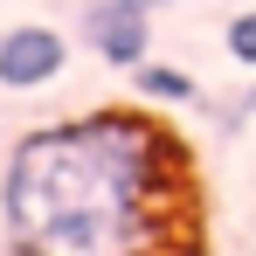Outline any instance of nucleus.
<instances>
[{
  "label": "nucleus",
  "instance_id": "1",
  "mask_svg": "<svg viewBox=\"0 0 256 256\" xmlns=\"http://www.w3.org/2000/svg\"><path fill=\"white\" fill-rule=\"evenodd\" d=\"M0 228L14 256H201L194 146L138 104L48 118L7 146Z\"/></svg>",
  "mask_w": 256,
  "mask_h": 256
},
{
  "label": "nucleus",
  "instance_id": "2",
  "mask_svg": "<svg viewBox=\"0 0 256 256\" xmlns=\"http://www.w3.org/2000/svg\"><path fill=\"white\" fill-rule=\"evenodd\" d=\"M70 70V42L48 21H14L0 35V90H48Z\"/></svg>",
  "mask_w": 256,
  "mask_h": 256
},
{
  "label": "nucleus",
  "instance_id": "3",
  "mask_svg": "<svg viewBox=\"0 0 256 256\" xmlns=\"http://www.w3.org/2000/svg\"><path fill=\"white\" fill-rule=\"evenodd\" d=\"M84 42L111 70H138L152 56V7H138V0H90L84 7Z\"/></svg>",
  "mask_w": 256,
  "mask_h": 256
},
{
  "label": "nucleus",
  "instance_id": "4",
  "mask_svg": "<svg viewBox=\"0 0 256 256\" xmlns=\"http://www.w3.org/2000/svg\"><path fill=\"white\" fill-rule=\"evenodd\" d=\"M132 90L152 97V104H201V84H194L187 70H173V62H152V56L132 70Z\"/></svg>",
  "mask_w": 256,
  "mask_h": 256
},
{
  "label": "nucleus",
  "instance_id": "5",
  "mask_svg": "<svg viewBox=\"0 0 256 256\" xmlns=\"http://www.w3.org/2000/svg\"><path fill=\"white\" fill-rule=\"evenodd\" d=\"M222 48L236 56V70H256V7L228 14V28H222Z\"/></svg>",
  "mask_w": 256,
  "mask_h": 256
},
{
  "label": "nucleus",
  "instance_id": "6",
  "mask_svg": "<svg viewBox=\"0 0 256 256\" xmlns=\"http://www.w3.org/2000/svg\"><path fill=\"white\" fill-rule=\"evenodd\" d=\"M250 111H256V90H242V97H236V104H228V111H222V125L236 132V125H242V118H250Z\"/></svg>",
  "mask_w": 256,
  "mask_h": 256
},
{
  "label": "nucleus",
  "instance_id": "7",
  "mask_svg": "<svg viewBox=\"0 0 256 256\" xmlns=\"http://www.w3.org/2000/svg\"><path fill=\"white\" fill-rule=\"evenodd\" d=\"M138 7H180V0H138Z\"/></svg>",
  "mask_w": 256,
  "mask_h": 256
}]
</instances>
